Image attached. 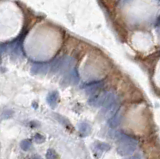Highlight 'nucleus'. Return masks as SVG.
I'll return each mask as SVG.
<instances>
[{
    "label": "nucleus",
    "instance_id": "nucleus-9",
    "mask_svg": "<svg viewBox=\"0 0 160 159\" xmlns=\"http://www.w3.org/2000/svg\"><path fill=\"white\" fill-rule=\"evenodd\" d=\"M96 149L100 152H103V151H106V150L110 149V146L106 143H98V144H96Z\"/></svg>",
    "mask_w": 160,
    "mask_h": 159
},
{
    "label": "nucleus",
    "instance_id": "nucleus-6",
    "mask_svg": "<svg viewBox=\"0 0 160 159\" xmlns=\"http://www.w3.org/2000/svg\"><path fill=\"white\" fill-rule=\"evenodd\" d=\"M119 123H120V114L118 113V112H116V113L109 119V125L110 127L115 128L119 125Z\"/></svg>",
    "mask_w": 160,
    "mask_h": 159
},
{
    "label": "nucleus",
    "instance_id": "nucleus-15",
    "mask_svg": "<svg viewBox=\"0 0 160 159\" xmlns=\"http://www.w3.org/2000/svg\"><path fill=\"white\" fill-rule=\"evenodd\" d=\"M33 159H41V158H40V157H34Z\"/></svg>",
    "mask_w": 160,
    "mask_h": 159
},
{
    "label": "nucleus",
    "instance_id": "nucleus-10",
    "mask_svg": "<svg viewBox=\"0 0 160 159\" xmlns=\"http://www.w3.org/2000/svg\"><path fill=\"white\" fill-rule=\"evenodd\" d=\"M46 156H47V159H56V153L52 151V150H48Z\"/></svg>",
    "mask_w": 160,
    "mask_h": 159
},
{
    "label": "nucleus",
    "instance_id": "nucleus-13",
    "mask_svg": "<svg viewBox=\"0 0 160 159\" xmlns=\"http://www.w3.org/2000/svg\"><path fill=\"white\" fill-rule=\"evenodd\" d=\"M126 159H141V156L136 154V155H132V156H130V157H128Z\"/></svg>",
    "mask_w": 160,
    "mask_h": 159
},
{
    "label": "nucleus",
    "instance_id": "nucleus-7",
    "mask_svg": "<svg viewBox=\"0 0 160 159\" xmlns=\"http://www.w3.org/2000/svg\"><path fill=\"white\" fill-rule=\"evenodd\" d=\"M47 101L51 107H55L57 102H58V94H57V92H53L49 94L47 97Z\"/></svg>",
    "mask_w": 160,
    "mask_h": 159
},
{
    "label": "nucleus",
    "instance_id": "nucleus-4",
    "mask_svg": "<svg viewBox=\"0 0 160 159\" xmlns=\"http://www.w3.org/2000/svg\"><path fill=\"white\" fill-rule=\"evenodd\" d=\"M49 70V65L45 63H36L32 66V72L35 74H45Z\"/></svg>",
    "mask_w": 160,
    "mask_h": 159
},
{
    "label": "nucleus",
    "instance_id": "nucleus-14",
    "mask_svg": "<svg viewBox=\"0 0 160 159\" xmlns=\"http://www.w3.org/2000/svg\"><path fill=\"white\" fill-rule=\"evenodd\" d=\"M156 25L157 26L160 25V15L158 16V18H157V20H156Z\"/></svg>",
    "mask_w": 160,
    "mask_h": 159
},
{
    "label": "nucleus",
    "instance_id": "nucleus-12",
    "mask_svg": "<svg viewBox=\"0 0 160 159\" xmlns=\"http://www.w3.org/2000/svg\"><path fill=\"white\" fill-rule=\"evenodd\" d=\"M34 140L36 142H38V143H41V142L44 141V137L42 135H40V134H36L34 137Z\"/></svg>",
    "mask_w": 160,
    "mask_h": 159
},
{
    "label": "nucleus",
    "instance_id": "nucleus-5",
    "mask_svg": "<svg viewBox=\"0 0 160 159\" xmlns=\"http://www.w3.org/2000/svg\"><path fill=\"white\" fill-rule=\"evenodd\" d=\"M65 80L68 82L69 84H76L77 82L79 80V77H78V74L75 70H72L70 71L69 74H68V76L65 78Z\"/></svg>",
    "mask_w": 160,
    "mask_h": 159
},
{
    "label": "nucleus",
    "instance_id": "nucleus-2",
    "mask_svg": "<svg viewBox=\"0 0 160 159\" xmlns=\"http://www.w3.org/2000/svg\"><path fill=\"white\" fill-rule=\"evenodd\" d=\"M135 150H136V144L134 143H124V144H119V146L117 148L118 154L126 156L132 154Z\"/></svg>",
    "mask_w": 160,
    "mask_h": 159
},
{
    "label": "nucleus",
    "instance_id": "nucleus-1",
    "mask_svg": "<svg viewBox=\"0 0 160 159\" xmlns=\"http://www.w3.org/2000/svg\"><path fill=\"white\" fill-rule=\"evenodd\" d=\"M115 102V96L111 92H97L89 99V104L95 107H106Z\"/></svg>",
    "mask_w": 160,
    "mask_h": 159
},
{
    "label": "nucleus",
    "instance_id": "nucleus-11",
    "mask_svg": "<svg viewBox=\"0 0 160 159\" xmlns=\"http://www.w3.org/2000/svg\"><path fill=\"white\" fill-rule=\"evenodd\" d=\"M30 146H31V144H30V141H28V140L23 141V142H22V144H21V147L23 148L24 150H27Z\"/></svg>",
    "mask_w": 160,
    "mask_h": 159
},
{
    "label": "nucleus",
    "instance_id": "nucleus-3",
    "mask_svg": "<svg viewBox=\"0 0 160 159\" xmlns=\"http://www.w3.org/2000/svg\"><path fill=\"white\" fill-rule=\"evenodd\" d=\"M102 86H103V82L102 81L94 82V83L88 84V85L86 86V88H85V91L90 95H94L97 93V91L101 88Z\"/></svg>",
    "mask_w": 160,
    "mask_h": 159
},
{
    "label": "nucleus",
    "instance_id": "nucleus-8",
    "mask_svg": "<svg viewBox=\"0 0 160 159\" xmlns=\"http://www.w3.org/2000/svg\"><path fill=\"white\" fill-rule=\"evenodd\" d=\"M79 130L84 136H86V135H88V134L90 133V131H91L90 125H88L87 123H84V122L81 123V124L79 125Z\"/></svg>",
    "mask_w": 160,
    "mask_h": 159
}]
</instances>
